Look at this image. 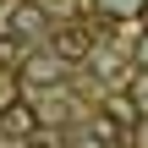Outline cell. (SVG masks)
I'll use <instances>...</instances> for the list:
<instances>
[{"mask_svg":"<svg viewBox=\"0 0 148 148\" xmlns=\"http://www.w3.org/2000/svg\"><path fill=\"white\" fill-rule=\"evenodd\" d=\"M5 33L22 44V38H44L49 33V11H44V0H11L5 5Z\"/></svg>","mask_w":148,"mask_h":148,"instance_id":"6da1fadb","label":"cell"},{"mask_svg":"<svg viewBox=\"0 0 148 148\" xmlns=\"http://www.w3.org/2000/svg\"><path fill=\"white\" fill-rule=\"evenodd\" d=\"M99 115L115 126V143H126L137 132V121H143V104H137V93H104V110Z\"/></svg>","mask_w":148,"mask_h":148,"instance_id":"7a4b0ae2","label":"cell"},{"mask_svg":"<svg viewBox=\"0 0 148 148\" xmlns=\"http://www.w3.org/2000/svg\"><path fill=\"white\" fill-rule=\"evenodd\" d=\"M16 71H22V82H33V88H55V82H60V55H22Z\"/></svg>","mask_w":148,"mask_h":148,"instance_id":"3957f363","label":"cell"},{"mask_svg":"<svg viewBox=\"0 0 148 148\" xmlns=\"http://www.w3.org/2000/svg\"><path fill=\"white\" fill-rule=\"evenodd\" d=\"M33 126H38V110H33L27 99H5V104H0V132H11V137H33Z\"/></svg>","mask_w":148,"mask_h":148,"instance_id":"277c9868","label":"cell"},{"mask_svg":"<svg viewBox=\"0 0 148 148\" xmlns=\"http://www.w3.org/2000/svg\"><path fill=\"white\" fill-rule=\"evenodd\" d=\"M55 55H60V60H88V55H93V33L77 27V22L60 27V33H55Z\"/></svg>","mask_w":148,"mask_h":148,"instance_id":"5b68a950","label":"cell"},{"mask_svg":"<svg viewBox=\"0 0 148 148\" xmlns=\"http://www.w3.org/2000/svg\"><path fill=\"white\" fill-rule=\"evenodd\" d=\"M93 5H99L104 16H137V11H143V0H93Z\"/></svg>","mask_w":148,"mask_h":148,"instance_id":"8992f818","label":"cell"},{"mask_svg":"<svg viewBox=\"0 0 148 148\" xmlns=\"http://www.w3.org/2000/svg\"><path fill=\"white\" fill-rule=\"evenodd\" d=\"M11 60H16V38L5 33V38H0V66H11Z\"/></svg>","mask_w":148,"mask_h":148,"instance_id":"52a82bcc","label":"cell"},{"mask_svg":"<svg viewBox=\"0 0 148 148\" xmlns=\"http://www.w3.org/2000/svg\"><path fill=\"white\" fill-rule=\"evenodd\" d=\"M137 66H148V38H143V44H137Z\"/></svg>","mask_w":148,"mask_h":148,"instance_id":"ba28073f","label":"cell"},{"mask_svg":"<svg viewBox=\"0 0 148 148\" xmlns=\"http://www.w3.org/2000/svg\"><path fill=\"white\" fill-rule=\"evenodd\" d=\"M22 148H49V143H38V137H22Z\"/></svg>","mask_w":148,"mask_h":148,"instance_id":"9c48e42d","label":"cell"},{"mask_svg":"<svg viewBox=\"0 0 148 148\" xmlns=\"http://www.w3.org/2000/svg\"><path fill=\"white\" fill-rule=\"evenodd\" d=\"M137 16H143V22H148V0H143V11H137Z\"/></svg>","mask_w":148,"mask_h":148,"instance_id":"30bf717a","label":"cell"}]
</instances>
